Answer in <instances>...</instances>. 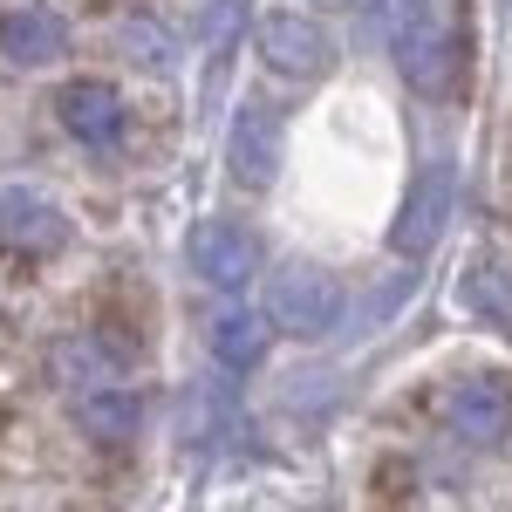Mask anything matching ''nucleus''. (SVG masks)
<instances>
[{
    "label": "nucleus",
    "mask_w": 512,
    "mask_h": 512,
    "mask_svg": "<svg viewBox=\"0 0 512 512\" xmlns=\"http://www.w3.org/2000/svg\"><path fill=\"white\" fill-rule=\"evenodd\" d=\"M76 431L89 444H103V451H117V444H130V437L144 431V403L130 390H117V383H89L76 396Z\"/></svg>",
    "instance_id": "f8f14e48"
},
{
    "label": "nucleus",
    "mask_w": 512,
    "mask_h": 512,
    "mask_svg": "<svg viewBox=\"0 0 512 512\" xmlns=\"http://www.w3.org/2000/svg\"><path fill=\"white\" fill-rule=\"evenodd\" d=\"M451 212H458V171L451 164L417 171V185L403 192V212H396V226H390V253L396 260H424L437 239H444Z\"/></svg>",
    "instance_id": "7ed1b4c3"
},
{
    "label": "nucleus",
    "mask_w": 512,
    "mask_h": 512,
    "mask_svg": "<svg viewBox=\"0 0 512 512\" xmlns=\"http://www.w3.org/2000/svg\"><path fill=\"white\" fill-rule=\"evenodd\" d=\"M390 55L410 89H424V96L451 89L458 48H451V28H444L437 0H390Z\"/></svg>",
    "instance_id": "f257e3e1"
},
{
    "label": "nucleus",
    "mask_w": 512,
    "mask_h": 512,
    "mask_svg": "<svg viewBox=\"0 0 512 512\" xmlns=\"http://www.w3.org/2000/svg\"><path fill=\"white\" fill-rule=\"evenodd\" d=\"M260 62L274 69V76H294V82H315L328 69V35H321L308 14H294V7H280L260 21Z\"/></svg>",
    "instance_id": "6e6552de"
},
{
    "label": "nucleus",
    "mask_w": 512,
    "mask_h": 512,
    "mask_svg": "<svg viewBox=\"0 0 512 512\" xmlns=\"http://www.w3.org/2000/svg\"><path fill=\"white\" fill-rule=\"evenodd\" d=\"M185 260H192V274L205 280V287L239 294L246 280L260 274V239L246 233V226H233V219H205V226H192V239H185Z\"/></svg>",
    "instance_id": "39448f33"
},
{
    "label": "nucleus",
    "mask_w": 512,
    "mask_h": 512,
    "mask_svg": "<svg viewBox=\"0 0 512 512\" xmlns=\"http://www.w3.org/2000/svg\"><path fill=\"white\" fill-rule=\"evenodd\" d=\"M55 117H62V130L76 137L82 151H117L123 144V130H130V103H123V89L117 82H103V76H76L62 96H55Z\"/></svg>",
    "instance_id": "20e7f679"
},
{
    "label": "nucleus",
    "mask_w": 512,
    "mask_h": 512,
    "mask_svg": "<svg viewBox=\"0 0 512 512\" xmlns=\"http://www.w3.org/2000/svg\"><path fill=\"white\" fill-rule=\"evenodd\" d=\"M458 301H465L478 321H492V328H506V335H512V280L499 274V267H472L465 287H458Z\"/></svg>",
    "instance_id": "ddd939ff"
},
{
    "label": "nucleus",
    "mask_w": 512,
    "mask_h": 512,
    "mask_svg": "<svg viewBox=\"0 0 512 512\" xmlns=\"http://www.w3.org/2000/svg\"><path fill=\"white\" fill-rule=\"evenodd\" d=\"M205 349H212L219 369L246 376V369H260L267 349H274V315H260V308L233 301V308H219V315L205 321Z\"/></svg>",
    "instance_id": "9d476101"
},
{
    "label": "nucleus",
    "mask_w": 512,
    "mask_h": 512,
    "mask_svg": "<svg viewBox=\"0 0 512 512\" xmlns=\"http://www.w3.org/2000/svg\"><path fill=\"white\" fill-rule=\"evenodd\" d=\"M267 315L274 328H294V335H328L342 321V280L315 260H287L267 280Z\"/></svg>",
    "instance_id": "f03ea898"
},
{
    "label": "nucleus",
    "mask_w": 512,
    "mask_h": 512,
    "mask_svg": "<svg viewBox=\"0 0 512 512\" xmlns=\"http://www.w3.org/2000/svg\"><path fill=\"white\" fill-rule=\"evenodd\" d=\"M444 424L472 451H499L512 437V383L506 376H465L451 390V403H444Z\"/></svg>",
    "instance_id": "423d86ee"
},
{
    "label": "nucleus",
    "mask_w": 512,
    "mask_h": 512,
    "mask_svg": "<svg viewBox=\"0 0 512 512\" xmlns=\"http://www.w3.org/2000/svg\"><path fill=\"white\" fill-rule=\"evenodd\" d=\"M0 239L14 246V253H62L69 246V219H62V205L41 192H0Z\"/></svg>",
    "instance_id": "9b49d317"
},
{
    "label": "nucleus",
    "mask_w": 512,
    "mask_h": 512,
    "mask_svg": "<svg viewBox=\"0 0 512 512\" xmlns=\"http://www.w3.org/2000/svg\"><path fill=\"white\" fill-rule=\"evenodd\" d=\"M280 117L267 110V103H239L233 117V137H226V171H233L246 192H267L280 178Z\"/></svg>",
    "instance_id": "0eeeda50"
},
{
    "label": "nucleus",
    "mask_w": 512,
    "mask_h": 512,
    "mask_svg": "<svg viewBox=\"0 0 512 512\" xmlns=\"http://www.w3.org/2000/svg\"><path fill=\"white\" fill-rule=\"evenodd\" d=\"M62 48H69V21H62L55 7L21 0V7L0 14V62H14V69H48V62H62Z\"/></svg>",
    "instance_id": "1a4fd4ad"
},
{
    "label": "nucleus",
    "mask_w": 512,
    "mask_h": 512,
    "mask_svg": "<svg viewBox=\"0 0 512 512\" xmlns=\"http://www.w3.org/2000/svg\"><path fill=\"white\" fill-rule=\"evenodd\" d=\"M328 7H369V0H328Z\"/></svg>",
    "instance_id": "4468645a"
}]
</instances>
